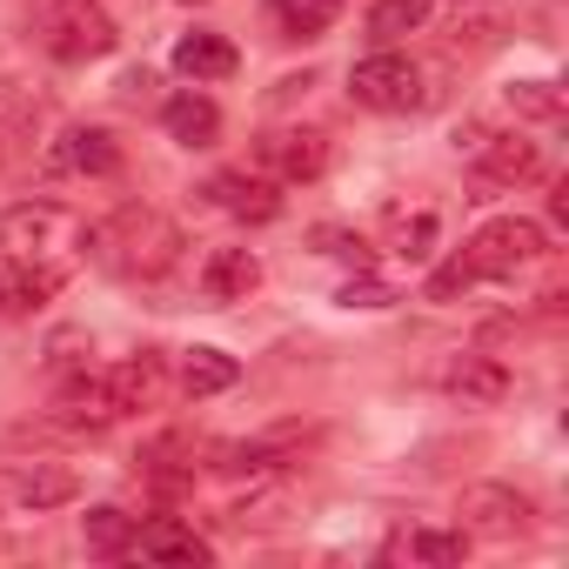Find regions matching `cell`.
<instances>
[{
  "label": "cell",
  "instance_id": "obj_4",
  "mask_svg": "<svg viewBox=\"0 0 569 569\" xmlns=\"http://www.w3.org/2000/svg\"><path fill=\"white\" fill-rule=\"evenodd\" d=\"M74 214L61 201H21L8 208V221H0V248H8V261H54L61 241H74Z\"/></svg>",
  "mask_w": 569,
  "mask_h": 569
},
{
  "label": "cell",
  "instance_id": "obj_24",
  "mask_svg": "<svg viewBox=\"0 0 569 569\" xmlns=\"http://www.w3.org/2000/svg\"><path fill=\"white\" fill-rule=\"evenodd\" d=\"M416 562H462V549H469V536L462 529H416L409 542H402Z\"/></svg>",
  "mask_w": 569,
  "mask_h": 569
},
{
  "label": "cell",
  "instance_id": "obj_11",
  "mask_svg": "<svg viewBox=\"0 0 569 569\" xmlns=\"http://www.w3.org/2000/svg\"><path fill=\"white\" fill-rule=\"evenodd\" d=\"M469 161H476V174L482 181H529L536 168H542V154H536V141H522V134H476L469 141Z\"/></svg>",
  "mask_w": 569,
  "mask_h": 569
},
{
  "label": "cell",
  "instance_id": "obj_14",
  "mask_svg": "<svg viewBox=\"0 0 569 569\" xmlns=\"http://www.w3.org/2000/svg\"><path fill=\"white\" fill-rule=\"evenodd\" d=\"M174 74H188V81H228V74H234L228 34H208V28L181 34V41H174Z\"/></svg>",
  "mask_w": 569,
  "mask_h": 569
},
{
  "label": "cell",
  "instance_id": "obj_21",
  "mask_svg": "<svg viewBox=\"0 0 569 569\" xmlns=\"http://www.w3.org/2000/svg\"><path fill=\"white\" fill-rule=\"evenodd\" d=\"M342 0H274V21H281V41H316L329 21H336Z\"/></svg>",
  "mask_w": 569,
  "mask_h": 569
},
{
  "label": "cell",
  "instance_id": "obj_13",
  "mask_svg": "<svg viewBox=\"0 0 569 569\" xmlns=\"http://www.w3.org/2000/svg\"><path fill=\"white\" fill-rule=\"evenodd\" d=\"M161 121H168V134H174L181 148H214V134H221V108H214L208 94H194V88L168 94Z\"/></svg>",
  "mask_w": 569,
  "mask_h": 569
},
{
  "label": "cell",
  "instance_id": "obj_18",
  "mask_svg": "<svg viewBox=\"0 0 569 569\" xmlns=\"http://www.w3.org/2000/svg\"><path fill=\"white\" fill-rule=\"evenodd\" d=\"M134 516L128 509H114V502H101V509H88L81 516V542H88V556H128L134 549Z\"/></svg>",
  "mask_w": 569,
  "mask_h": 569
},
{
  "label": "cell",
  "instance_id": "obj_25",
  "mask_svg": "<svg viewBox=\"0 0 569 569\" xmlns=\"http://www.w3.org/2000/svg\"><path fill=\"white\" fill-rule=\"evenodd\" d=\"M316 241H322V254H342V261L369 268V241H362V234H342V228H316Z\"/></svg>",
  "mask_w": 569,
  "mask_h": 569
},
{
  "label": "cell",
  "instance_id": "obj_5",
  "mask_svg": "<svg viewBox=\"0 0 569 569\" xmlns=\"http://www.w3.org/2000/svg\"><path fill=\"white\" fill-rule=\"evenodd\" d=\"M349 94L362 101V108H376V114H409L416 101H422V74H416V61L409 54H369V61H356L349 68Z\"/></svg>",
  "mask_w": 569,
  "mask_h": 569
},
{
  "label": "cell",
  "instance_id": "obj_7",
  "mask_svg": "<svg viewBox=\"0 0 569 569\" xmlns=\"http://www.w3.org/2000/svg\"><path fill=\"white\" fill-rule=\"evenodd\" d=\"M121 416H128V402H121L114 369H88V376H74V382L54 396V422H61V429H114Z\"/></svg>",
  "mask_w": 569,
  "mask_h": 569
},
{
  "label": "cell",
  "instance_id": "obj_28",
  "mask_svg": "<svg viewBox=\"0 0 569 569\" xmlns=\"http://www.w3.org/2000/svg\"><path fill=\"white\" fill-rule=\"evenodd\" d=\"M0 154H8V141H0Z\"/></svg>",
  "mask_w": 569,
  "mask_h": 569
},
{
  "label": "cell",
  "instance_id": "obj_10",
  "mask_svg": "<svg viewBox=\"0 0 569 569\" xmlns=\"http://www.w3.org/2000/svg\"><path fill=\"white\" fill-rule=\"evenodd\" d=\"M442 389H449L462 409H496V402L516 389V376H509L496 356H456V362L442 369Z\"/></svg>",
  "mask_w": 569,
  "mask_h": 569
},
{
  "label": "cell",
  "instance_id": "obj_26",
  "mask_svg": "<svg viewBox=\"0 0 569 569\" xmlns=\"http://www.w3.org/2000/svg\"><path fill=\"white\" fill-rule=\"evenodd\" d=\"M342 302H349V309H389L396 296L382 289V281H376V274H356V281H349V289H342Z\"/></svg>",
  "mask_w": 569,
  "mask_h": 569
},
{
  "label": "cell",
  "instance_id": "obj_27",
  "mask_svg": "<svg viewBox=\"0 0 569 569\" xmlns=\"http://www.w3.org/2000/svg\"><path fill=\"white\" fill-rule=\"evenodd\" d=\"M148 88H154V74H148V68H134V74H121V94H128V101H141Z\"/></svg>",
  "mask_w": 569,
  "mask_h": 569
},
{
  "label": "cell",
  "instance_id": "obj_19",
  "mask_svg": "<svg viewBox=\"0 0 569 569\" xmlns=\"http://www.w3.org/2000/svg\"><path fill=\"white\" fill-rule=\"evenodd\" d=\"M234 356H221V349H188L181 356V389L201 402V396H221V389H234Z\"/></svg>",
  "mask_w": 569,
  "mask_h": 569
},
{
  "label": "cell",
  "instance_id": "obj_20",
  "mask_svg": "<svg viewBox=\"0 0 569 569\" xmlns=\"http://www.w3.org/2000/svg\"><path fill=\"white\" fill-rule=\"evenodd\" d=\"M422 21H429V0H376V8H369V41L396 48V41L416 34Z\"/></svg>",
  "mask_w": 569,
  "mask_h": 569
},
{
  "label": "cell",
  "instance_id": "obj_23",
  "mask_svg": "<svg viewBox=\"0 0 569 569\" xmlns=\"http://www.w3.org/2000/svg\"><path fill=\"white\" fill-rule=\"evenodd\" d=\"M509 108H516L522 121H562V94H556L549 81H516V88H509Z\"/></svg>",
  "mask_w": 569,
  "mask_h": 569
},
{
  "label": "cell",
  "instance_id": "obj_12",
  "mask_svg": "<svg viewBox=\"0 0 569 569\" xmlns=\"http://www.w3.org/2000/svg\"><path fill=\"white\" fill-rule=\"evenodd\" d=\"M201 289H208V302H248V296L261 289L254 248H214V254L201 261Z\"/></svg>",
  "mask_w": 569,
  "mask_h": 569
},
{
  "label": "cell",
  "instance_id": "obj_16",
  "mask_svg": "<svg viewBox=\"0 0 569 569\" xmlns=\"http://www.w3.org/2000/svg\"><path fill=\"white\" fill-rule=\"evenodd\" d=\"M14 502L34 509V516L74 502V469H61V462H28V469H14Z\"/></svg>",
  "mask_w": 569,
  "mask_h": 569
},
{
  "label": "cell",
  "instance_id": "obj_15",
  "mask_svg": "<svg viewBox=\"0 0 569 569\" xmlns=\"http://www.w3.org/2000/svg\"><path fill=\"white\" fill-rule=\"evenodd\" d=\"M48 161H54V168H74V174H114V168H121V148H114L108 128H68Z\"/></svg>",
  "mask_w": 569,
  "mask_h": 569
},
{
  "label": "cell",
  "instance_id": "obj_9",
  "mask_svg": "<svg viewBox=\"0 0 569 569\" xmlns=\"http://www.w3.org/2000/svg\"><path fill=\"white\" fill-rule=\"evenodd\" d=\"M214 208H228L234 221H274L281 214V181L274 174H248V168H228L208 181Z\"/></svg>",
  "mask_w": 569,
  "mask_h": 569
},
{
  "label": "cell",
  "instance_id": "obj_3",
  "mask_svg": "<svg viewBox=\"0 0 569 569\" xmlns=\"http://www.w3.org/2000/svg\"><path fill=\"white\" fill-rule=\"evenodd\" d=\"M34 28H41V48L54 61H101L121 41V28H114V14L101 0H41Z\"/></svg>",
  "mask_w": 569,
  "mask_h": 569
},
{
  "label": "cell",
  "instance_id": "obj_1",
  "mask_svg": "<svg viewBox=\"0 0 569 569\" xmlns=\"http://www.w3.org/2000/svg\"><path fill=\"white\" fill-rule=\"evenodd\" d=\"M536 254H542V228H536V221H522V214H502V221H489L476 241H462V254H449V261L436 268L429 296H436V302H449V296L476 289V281H496V274L529 268Z\"/></svg>",
  "mask_w": 569,
  "mask_h": 569
},
{
  "label": "cell",
  "instance_id": "obj_8",
  "mask_svg": "<svg viewBox=\"0 0 569 569\" xmlns=\"http://www.w3.org/2000/svg\"><path fill=\"white\" fill-rule=\"evenodd\" d=\"M261 168H268L281 188L316 181V174L329 168V134H316V128H281V134L261 141Z\"/></svg>",
  "mask_w": 569,
  "mask_h": 569
},
{
  "label": "cell",
  "instance_id": "obj_17",
  "mask_svg": "<svg viewBox=\"0 0 569 569\" xmlns=\"http://www.w3.org/2000/svg\"><path fill=\"white\" fill-rule=\"evenodd\" d=\"M134 549L154 556V562H214V542L194 536V529H181V522H148V529H134Z\"/></svg>",
  "mask_w": 569,
  "mask_h": 569
},
{
  "label": "cell",
  "instance_id": "obj_22",
  "mask_svg": "<svg viewBox=\"0 0 569 569\" xmlns=\"http://www.w3.org/2000/svg\"><path fill=\"white\" fill-rule=\"evenodd\" d=\"M114 382H121V402H128V409L154 402V396H161V356H134V362H121Z\"/></svg>",
  "mask_w": 569,
  "mask_h": 569
},
{
  "label": "cell",
  "instance_id": "obj_6",
  "mask_svg": "<svg viewBox=\"0 0 569 569\" xmlns=\"http://www.w3.org/2000/svg\"><path fill=\"white\" fill-rule=\"evenodd\" d=\"M462 529L496 536V542L529 536V529H536V502H529L522 489H509V482H469V489H462Z\"/></svg>",
  "mask_w": 569,
  "mask_h": 569
},
{
  "label": "cell",
  "instance_id": "obj_2",
  "mask_svg": "<svg viewBox=\"0 0 569 569\" xmlns=\"http://www.w3.org/2000/svg\"><path fill=\"white\" fill-rule=\"evenodd\" d=\"M88 241H94V254H101L114 274H141V281L168 274L174 254H181V228H174L168 214H154V208H121V214L101 221Z\"/></svg>",
  "mask_w": 569,
  "mask_h": 569
}]
</instances>
